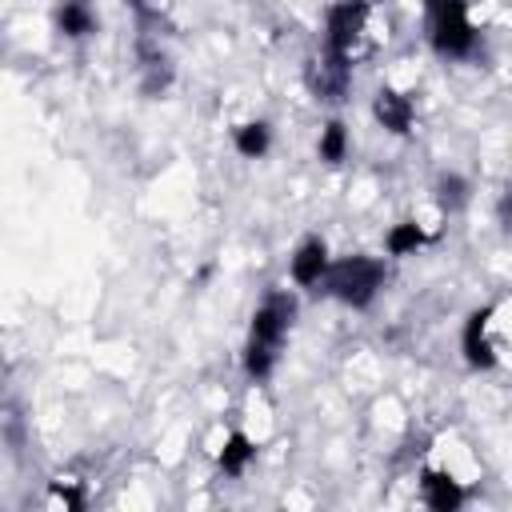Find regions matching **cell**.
Listing matches in <instances>:
<instances>
[{
	"mask_svg": "<svg viewBox=\"0 0 512 512\" xmlns=\"http://www.w3.org/2000/svg\"><path fill=\"white\" fill-rule=\"evenodd\" d=\"M292 320H296V296L288 288H268L260 296V304L252 308V320H248V340H244L248 380L264 384L276 372L280 352H284L288 332H292Z\"/></svg>",
	"mask_w": 512,
	"mask_h": 512,
	"instance_id": "cell-1",
	"label": "cell"
},
{
	"mask_svg": "<svg viewBox=\"0 0 512 512\" xmlns=\"http://www.w3.org/2000/svg\"><path fill=\"white\" fill-rule=\"evenodd\" d=\"M384 284H388V264H384L380 256L352 252V256H340V260L328 264V272H324V280H320L316 292L332 296V300L344 304V308L364 312V308L380 296Z\"/></svg>",
	"mask_w": 512,
	"mask_h": 512,
	"instance_id": "cell-2",
	"label": "cell"
},
{
	"mask_svg": "<svg viewBox=\"0 0 512 512\" xmlns=\"http://www.w3.org/2000/svg\"><path fill=\"white\" fill-rule=\"evenodd\" d=\"M368 12H372V0H336V4H328V12H324V48L320 52L352 64V52L364 36Z\"/></svg>",
	"mask_w": 512,
	"mask_h": 512,
	"instance_id": "cell-3",
	"label": "cell"
},
{
	"mask_svg": "<svg viewBox=\"0 0 512 512\" xmlns=\"http://www.w3.org/2000/svg\"><path fill=\"white\" fill-rule=\"evenodd\" d=\"M428 44L444 60H468L480 44V32H476L468 12L464 16H444V20H428Z\"/></svg>",
	"mask_w": 512,
	"mask_h": 512,
	"instance_id": "cell-4",
	"label": "cell"
},
{
	"mask_svg": "<svg viewBox=\"0 0 512 512\" xmlns=\"http://www.w3.org/2000/svg\"><path fill=\"white\" fill-rule=\"evenodd\" d=\"M492 316H496L492 304L472 308L468 320H464V328H460V352H464V364H468L472 372H488V368H496V344H492V336H488Z\"/></svg>",
	"mask_w": 512,
	"mask_h": 512,
	"instance_id": "cell-5",
	"label": "cell"
},
{
	"mask_svg": "<svg viewBox=\"0 0 512 512\" xmlns=\"http://www.w3.org/2000/svg\"><path fill=\"white\" fill-rule=\"evenodd\" d=\"M304 84H308V92H312L316 100L340 104V100L348 96V88H352V64H348V60H336V56H328V52H320L316 60H308Z\"/></svg>",
	"mask_w": 512,
	"mask_h": 512,
	"instance_id": "cell-6",
	"label": "cell"
},
{
	"mask_svg": "<svg viewBox=\"0 0 512 512\" xmlns=\"http://www.w3.org/2000/svg\"><path fill=\"white\" fill-rule=\"evenodd\" d=\"M328 264H332L328 240H324V236H304V240L296 244V252L288 256V276H292L296 288H320Z\"/></svg>",
	"mask_w": 512,
	"mask_h": 512,
	"instance_id": "cell-7",
	"label": "cell"
},
{
	"mask_svg": "<svg viewBox=\"0 0 512 512\" xmlns=\"http://www.w3.org/2000/svg\"><path fill=\"white\" fill-rule=\"evenodd\" d=\"M372 116L384 132L392 136H408L412 132V120H416V100L392 84H384L376 96H372Z\"/></svg>",
	"mask_w": 512,
	"mask_h": 512,
	"instance_id": "cell-8",
	"label": "cell"
},
{
	"mask_svg": "<svg viewBox=\"0 0 512 512\" xmlns=\"http://www.w3.org/2000/svg\"><path fill=\"white\" fill-rule=\"evenodd\" d=\"M420 500L432 512H456V508H464L468 492H464V484L456 476H448L440 468H424L420 472Z\"/></svg>",
	"mask_w": 512,
	"mask_h": 512,
	"instance_id": "cell-9",
	"label": "cell"
},
{
	"mask_svg": "<svg viewBox=\"0 0 512 512\" xmlns=\"http://www.w3.org/2000/svg\"><path fill=\"white\" fill-rule=\"evenodd\" d=\"M52 24L64 40H84V36L96 32L100 20H96V8L88 0H60L56 12H52Z\"/></svg>",
	"mask_w": 512,
	"mask_h": 512,
	"instance_id": "cell-10",
	"label": "cell"
},
{
	"mask_svg": "<svg viewBox=\"0 0 512 512\" xmlns=\"http://www.w3.org/2000/svg\"><path fill=\"white\" fill-rule=\"evenodd\" d=\"M252 460H256V444H252V436H248V432H240V428H232V432L224 436L220 452H216V468H220V476L240 480V476L248 472V464H252Z\"/></svg>",
	"mask_w": 512,
	"mask_h": 512,
	"instance_id": "cell-11",
	"label": "cell"
},
{
	"mask_svg": "<svg viewBox=\"0 0 512 512\" xmlns=\"http://www.w3.org/2000/svg\"><path fill=\"white\" fill-rule=\"evenodd\" d=\"M424 244H432V232H428L424 224H416V220H400V224H392L388 236H384V252L396 256V260L416 256Z\"/></svg>",
	"mask_w": 512,
	"mask_h": 512,
	"instance_id": "cell-12",
	"label": "cell"
},
{
	"mask_svg": "<svg viewBox=\"0 0 512 512\" xmlns=\"http://www.w3.org/2000/svg\"><path fill=\"white\" fill-rule=\"evenodd\" d=\"M232 148L244 156V160H260L268 156L272 148V124L268 120H244L232 128Z\"/></svg>",
	"mask_w": 512,
	"mask_h": 512,
	"instance_id": "cell-13",
	"label": "cell"
},
{
	"mask_svg": "<svg viewBox=\"0 0 512 512\" xmlns=\"http://www.w3.org/2000/svg\"><path fill=\"white\" fill-rule=\"evenodd\" d=\"M468 200H472V184L460 172H440V180H436V204H440V212L456 216V212L468 208Z\"/></svg>",
	"mask_w": 512,
	"mask_h": 512,
	"instance_id": "cell-14",
	"label": "cell"
},
{
	"mask_svg": "<svg viewBox=\"0 0 512 512\" xmlns=\"http://www.w3.org/2000/svg\"><path fill=\"white\" fill-rule=\"evenodd\" d=\"M316 156L324 160V164H344V156H348V128H344V120H328L324 128H320V140H316Z\"/></svg>",
	"mask_w": 512,
	"mask_h": 512,
	"instance_id": "cell-15",
	"label": "cell"
},
{
	"mask_svg": "<svg viewBox=\"0 0 512 512\" xmlns=\"http://www.w3.org/2000/svg\"><path fill=\"white\" fill-rule=\"evenodd\" d=\"M468 0H424V20H444V16H464Z\"/></svg>",
	"mask_w": 512,
	"mask_h": 512,
	"instance_id": "cell-16",
	"label": "cell"
},
{
	"mask_svg": "<svg viewBox=\"0 0 512 512\" xmlns=\"http://www.w3.org/2000/svg\"><path fill=\"white\" fill-rule=\"evenodd\" d=\"M496 220L504 224V232H512V192H504V196L496 200Z\"/></svg>",
	"mask_w": 512,
	"mask_h": 512,
	"instance_id": "cell-17",
	"label": "cell"
}]
</instances>
